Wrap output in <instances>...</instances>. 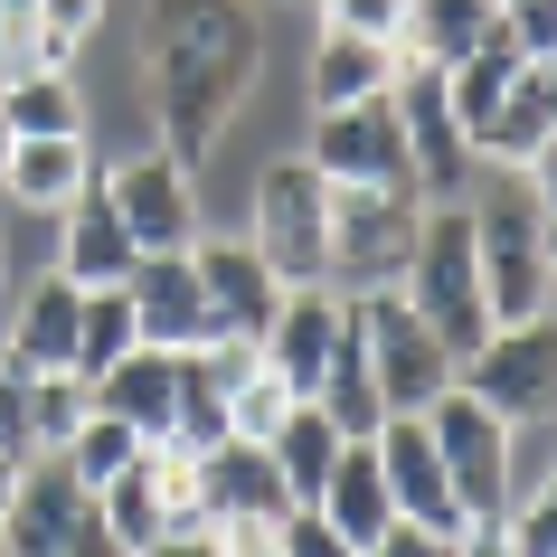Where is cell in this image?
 I'll return each instance as SVG.
<instances>
[{
	"mask_svg": "<svg viewBox=\"0 0 557 557\" xmlns=\"http://www.w3.org/2000/svg\"><path fill=\"white\" fill-rule=\"evenodd\" d=\"M264 66V20L256 0H151L143 10V76L151 114H161V151L180 171H199L218 133L246 114Z\"/></svg>",
	"mask_w": 557,
	"mask_h": 557,
	"instance_id": "1",
	"label": "cell"
},
{
	"mask_svg": "<svg viewBox=\"0 0 557 557\" xmlns=\"http://www.w3.org/2000/svg\"><path fill=\"white\" fill-rule=\"evenodd\" d=\"M472 218V274H482V312L500 322H548V199L539 171H500L482 199H463Z\"/></svg>",
	"mask_w": 557,
	"mask_h": 557,
	"instance_id": "2",
	"label": "cell"
},
{
	"mask_svg": "<svg viewBox=\"0 0 557 557\" xmlns=\"http://www.w3.org/2000/svg\"><path fill=\"white\" fill-rule=\"evenodd\" d=\"M397 294L416 302V322L435 331L454 359L492 341L482 274H472V218H463V199H454V208H425V218H416V246H407V274H397Z\"/></svg>",
	"mask_w": 557,
	"mask_h": 557,
	"instance_id": "3",
	"label": "cell"
},
{
	"mask_svg": "<svg viewBox=\"0 0 557 557\" xmlns=\"http://www.w3.org/2000/svg\"><path fill=\"white\" fill-rule=\"evenodd\" d=\"M350 331H359V350H369V379H379L387 416H425L444 387H454V350L416 322V302L397 294V284L350 294Z\"/></svg>",
	"mask_w": 557,
	"mask_h": 557,
	"instance_id": "4",
	"label": "cell"
},
{
	"mask_svg": "<svg viewBox=\"0 0 557 557\" xmlns=\"http://www.w3.org/2000/svg\"><path fill=\"white\" fill-rule=\"evenodd\" d=\"M246 246L264 256V274L294 294V284H322L331 274V180L312 161H274L256 180V227Z\"/></svg>",
	"mask_w": 557,
	"mask_h": 557,
	"instance_id": "5",
	"label": "cell"
},
{
	"mask_svg": "<svg viewBox=\"0 0 557 557\" xmlns=\"http://www.w3.org/2000/svg\"><path fill=\"white\" fill-rule=\"evenodd\" d=\"M416 218L425 199L416 189H331V294H379L407 274V246H416Z\"/></svg>",
	"mask_w": 557,
	"mask_h": 557,
	"instance_id": "6",
	"label": "cell"
},
{
	"mask_svg": "<svg viewBox=\"0 0 557 557\" xmlns=\"http://www.w3.org/2000/svg\"><path fill=\"white\" fill-rule=\"evenodd\" d=\"M331 189H416L407 180V123H397V86L359 95V104H322L312 114V151H302Z\"/></svg>",
	"mask_w": 557,
	"mask_h": 557,
	"instance_id": "7",
	"label": "cell"
},
{
	"mask_svg": "<svg viewBox=\"0 0 557 557\" xmlns=\"http://www.w3.org/2000/svg\"><path fill=\"white\" fill-rule=\"evenodd\" d=\"M454 387H463V397H482L500 425L548 416V397H557V341H548V322H500L482 350L454 359Z\"/></svg>",
	"mask_w": 557,
	"mask_h": 557,
	"instance_id": "8",
	"label": "cell"
},
{
	"mask_svg": "<svg viewBox=\"0 0 557 557\" xmlns=\"http://www.w3.org/2000/svg\"><path fill=\"white\" fill-rule=\"evenodd\" d=\"M425 435H435V463H444V482H454V510H463V520H500V463H510V425H500L482 397L444 387L435 407H425Z\"/></svg>",
	"mask_w": 557,
	"mask_h": 557,
	"instance_id": "9",
	"label": "cell"
},
{
	"mask_svg": "<svg viewBox=\"0 0 557 557\" xmlns=\"http://www.w3.org/2000/svg\"><path fill=\"white\" fill-rule=\"evenodd\" d=\"M104 199H114V218L133 227L143 256H180V246H199V171H180L171 151L123 161V171L104 180Z\"/></svg>",
	"mask_w": 557,
	"mask_h": 557,
	"instance_id": "10",
	"label": "cell"
},
{
	"mask_svg": "<svg viewBox=\"0 0 557 557\" xmlns=\"http://www.w3.org/2000/svg\"><path fill=\"white\" fill-rule=\"evenodd\" d=\"M397 123H407L416 199L425 208L472 199V151H463V133H454V114H444V95H435V66H397Z\"/></svg>",
	"mask_w": 557,
	"mask_h": 557,
	"instance_id": "11",
	"label": "cell"
},
{
	"mask_svg": "<svg viewBox=\"0 0 557 557\" xmlns=\"http://www.w3.org/2000/svg\"><path fill=\"white\" fill-rule=\"evenodd\" d=\"M350 341V294H331V284H294V294L274 302V322H264V369L294 387V397H312L331 369V350Z\"/></svg>",
	"mask_w": 557,
	"mask_h": 557,
	"instance_id": "12",
	"label": "cell"
},
{
	"mask_svg": "<svg viewBox=\"0 0 557 557\" xmlns=\"http://www.w3.org/2000/svg\"><path fill=\"white\" fill-rule=\"evenodd\" d=\"M123 302H133L143 350H199V341H218V312H208V294H199L189 246H180V256H143L123 274Z\"/></svg>",
	"mask_w": 557,
	"mask_h": 557,
	"instance_id": "13",
	"label": "cell"
},
{
	"mask_svg": "<svg viewBox=\"0 0 557 557\" xmlns=\"http://www.w3.org/2000/svg\"><path fill=\"white\" fill-rule=\"evenodd\" d=\"M548 133H557V66L520 58V76L500 86V104L472 123V161H492V171H539V161H548Z\"/></svg>",
	"mask_w": 557,
	"mask_h": 557,
	"instance_id": "14",
	"label": "cell"
},
{
	"mask_svg": "<svg viewBox=\"0 0 557 557\" xmlns=\"http://www.w3.org/2000/svg\"><path fill=\"white\" fill-rule=\"evenodd\" d=\"M369 444H379V472H387L397 520H407V529H435V539H454V529H463V510H454V482H444V463H435L425 416H387Z\"/></svg>",
	"mask_w": 557,
	"mask_h": 557,
	"instance_id": "15",
	"label": "cell"
},
{
	"mask_svg": "<svg viewBox=\"0 0 557 557\" xmlns=\"http://www.w3.org/2000/svg\"><path fill=\"white\" fill-rule=\"evenodd\" d=\"M143 264V246H133V227L114 218V199H104V180H86L76 199L58 208V274L76 284V294H95V284H123Z\"/></svg>",
	"mask_w": 557,
	"mask_h": 557,
	"instance_id": "16",
	"label": "cell"
},
{
	"mask_svg": "<svg viewBox=\"0 0 557 557\" xmlns=\"http://www.w3.org/2000/svg\"><path fill=\"white\" fill-rule=\"evenodd\" d=\"M189 264H199V294H208V312H218V331L264 341V322H274L284 284L264 274L256 246H246V236H208V246H189Z\"/></svg>",
	"mask_w": 557,
	"mask_h": 557,
	"instance_id": "17",
	"label": "cell"
},
{
	"mask_svg": "<svg viewBox=\"0 0 557 557\" xmlns=\"http://www.w3.org/2000/svg\"><path fill=\"white\" fill-rule=\"evenodd\" d=\"M180 369H189V350H123L95 379V407L123 416L143 444H171L180 435Z\"/></svg>",
	"mask_w": 557,
	"mask_h": 557,
	"instance_id": "18",
	"label": "cell"
},
{
	"mask_svg": "<svg viewBox=\"0 0 557 557\" xmlns=\"http://www.w3.org/2000/svg\"><path fill=\"white\" fill-rule=\"evenodd\" d=\"M199 510H208V529H218V520H284L294 500H284V472H274L264 444L218 435L199 454Z\"/></svg>",
	"mask_w": 557,
	"mask_h": 557,
	"instance_id": "19",
	"label": "cell"
},
{
	"mask_svg": "<svg viewBox=\"0 0 557 557\" xmlns=\"http://www.w3.org/2000/svg\"><path fill=\"white\" fill-rule=\"evenodd\" d=\"M500 29V0H407L397 20V66H454Z\"/></svg>",
	"mask_w": 557,
	"mask_h": 557,
	"instance_id": "20",
	"label": "cell"
},
{
	"mask_svg": "<svg viewBox=\"0 0 557 557\" xmlns=\"http://www.w3.org/2000/svg\"><path fill=\"white\" fill-rule=\"evenodd\" d=\"M350 548H369L379 529H397V500H387V472H379V444L359 435V444H341V463H331V482H322V500H312Z\"/></svg>",
	"mask_w": 557,
	"mask_h": 557,
	"instance_id": "21",
	"label": "cell"
},
{
	"mask_svg": "<svg viewBox=\"0 0 557 557\" xmlns=\"http://www.w3.org/2000/svg\"><path fill=\"white\" fill-rule=\"evenodd\" d=\"M76 284L66 274H38L29 294H20V322H10V341H0V359H20V369H66L76 359Z\"/></svg>",
	"mask_w": 557,
	"mask_h": 557,
	"instance_id": "22",
	"label": "cell"
},
{
	"mask_svg": "<svg viewBox=\"0 0 557 557\" xmlns=\"http://www.w3.org/2000/svg\"><path fill=\"white\" fill-rule=\"evenodd\" d=\"M341 444H350V435H341L312 397H294V416L264 435V454H274V472H284V500H294V510H312V500H322L331 463H341Z\"/></svg>",
	"mask_w": 557,
	"mask_h": 557,
	"instance_id": "23",
	"label": "cell"
},
{
	"mask_svg": "<svg viewBox=\"0 0 557 557\" xmlns=\"http://www.w3.org/2000/svg\"><path fill=\"white\" fill-rule=\"evenodd\" d=\"M95 180V151H86V133L76 143H10V161H0V199H20V208H48L58 218L76 189Z\"/></svg>",
	"mask_w": 557,
	"mask_h": 557,
	"instance_id": "24",
	"label": "cell"
},
{
	"mask_svg": "<svg viewBox=\"0 0 557 557\" xmlns=\"http://www.w3.org/2000/svg\"><path fill=\"white\" fill-rule=\"evenodd\" d=\"M387 86H397V48L387 38H350V29L312 38V114L322 104H359V95H387Z\"/></svg>",
	"mask_w": 557,
	"mask_h": 557,
	"instance_id": "25",
	"label": "cell"
},
{
	"mask_svg": "<svg viewBox=\"0 0 557 557\" xmlns=\"http://www.w3.org/2000/svg\"><path fill=\"white\" fill-rule=\"evenodd\" d=\"M0 133H10V143H76V133H86L76 76H66V66H38L20 86H0Z\"/></svg>",
	"mask_w": 557,
	"mask_h": 557,
	"instance_id": "26",
	"label": "cell"
},
{
	"mask_svg": "<svg viewBox=\"0 0 557 557\" xmlns=\"http://www.w3.org/2000/svg\"><path fill=\"white\" fill-rule=\"evenodd\" d=\"M312 407L331 416V425H341V435H379L387 425V397H379V379H369V350H359V331L350 341H341V350H331V369H322V387H312Z\"/></svg>",
	"mask_w": 557,
	"mask_h": 557,
	"instance_id": "27",
	"label": "cell"
},
{
	"mask_svg": "<svg viewBox=\"0 0 557 557\" xmlns=\"http://www.w3.org/2000/svg\"><path fill=\"white\" fill-rule=\"evenodd\" d=\"M123 350H143V331H133V302H123V284H95V294L76 302V359H66V369L95 387Z\"/></svg>",
	"mask_w": 557,
	"mask_h": 557,
	"instance_id": "28",
	"label": "cell"
},
{
	"mask_svg": "<svg viewBox=\"0 0 557 557\" xmlns=\"http://www.w3.org/2000/svg\"><path fill=\"white\" fill-rule=\"evenodd\" d=\"M133 454H143V435H133V425H123V416H104V407H95L86 425H76V435H66V454H58V463L76 472V482H86V492H104V482H114V472L133 463Z\"/></svg>",
	"mask_w": 557,
	"mask_h": 557,
	"instance_id": "29",
	"label": "cell"
},
{
	"mask_svg": "<svg viewBox=\"0 0 557 557\" xmlns=\"http://www.w3.org/2000/svg\"><path fill=\"white\" fill-rule=\"evenodd\" d=\"M548 492H557L548 416H529V425H510V463H500V510H520V500H548Z\"/></svg>",
	"mask_w": 557,
	"mask_h": 557,
	"instance_id": "30",
	"label": "cell"
},
{
	"mask_svg": "<svg viewBox=\"0 0 557 557\" xmlns=\"http://www.w3.org/2000/svg\"><path fill=\"white\" fill-rule=\"evenodd\" d=\"M95 416V387L76 369H38V454H66V435Z\"/></svg>",
	"mask_w": 557,
	"mask_h": 557,
	"instance_id": "31",
	"label": "cell"
},
{
	"mask_svg": "<svg viewBox=\"0 0 557 557\" xmlns=\"http://www.w3.org/2000/svg\"><path fill=\"white\" fill-rule=\"evenodd\" d=\"M294 416V387L274 379V369H246V379L227 387V435H246V444H264L274 425Z\"/></svg>",
	"mask_w": 557,
	"mask_h": 557,
	"instance_id": "32",
	"label": "cell"
},
{
	"mask_svg": "<svg viewBox=\"0 0 557 557\" xmlns=\"http://www.w3.org/2000/svg\"><path fill=\"white\" fill-rule=\"evenodd\" d=\"M0 454L38 463V369H20V359H0Z\"/></svg>",
	"mask_w": 557,
	"mask_h": 557,
	"instance_id": "33",
	"label": "cell"
},
{
	"mask_svg": "<svg viewBox=\"0 0 557 557\" xmlns=\"http://www.w3.org/2000/svg\"><path fill=\"white\" fill-rule=\"evenodd\" d=\"M48 66V38H38V0H0V86H20Z\"/></svg>",
	"mask_w": 557,
	"mask_h": 557,
	"instance_id": "34",
	"label": "cell"
},
{
	"mask_svg": "<svg viewBox=\"0 0 557 557\" xmlns=\"http://www.w3.org/2000/svg\"><path fill=\"white\" fill-rule=\"evenodd\" d=\"M500 38H510L520 58L557 66V0H500Z\"/></svg>",
	"mask_w": 557,
	"mask_h": 557,
	"instance_id": "35",
	"label": "cell"
},
{
	"mask_svg": "<svg viewBox=\"0 0 557 557\" xmlns=\"http://www.w3.org/2000/svg\"><path fill=\"white\" fill-rule=\"evenodd\" d=\"M274 557H359V548L322 520V510H284V520H274Z\"/></svg>",
	"mask_w": 557,
	"mask_h": 557,
	"instance_id": "36",
	"label": "cell"
},
{
	"mask_svg": "<svg viewBox=\"0 0 557 557\" xmlns=\"http://www.w3.org/2000/svg\"><path fill=\"white\" fill-rule=\"evenodd\" d=\"M95 10H104V0H38V38H48V66H66L76 48H86Z\"/></svg>",
	"mask_w": 557,
	"mask_h": 557,
	"instance_id": "37",
	"label": "cell"
},
{
	"mask_svg": "<svg viewBox=\"0 0 557 557\" xmlns=\"http://www.w3.org/2000/svg\"><path fill=\"white\" fill-rule=\"evenodd\" d=\"M500 539H510V557H557V492L500 510Z\"/></svg>",
	"mask_w": 557,
	"mask_h": 557,
	"instance_id": "38",
	"label": "cell"
},
{
	"mask_svg": "<svg viewBox=\"0 0 557 557\" xmlns=\"http://www.w3.org/2000/svg\"><path fill=\"white\" fill-rule=\"evenodd\" d=\"M397 20H407V0H322V29L387 38V48H397Z\"/></svg>",
	"mask_w": 557,
	"mask_h": 557,
	"instance_id": "39",
	"label": "cell"
},
{
	"mask_svg": "<svg viewBox=\"0 0 557 557\" xmlns=\"http://www.w3.org/2000/svg\"><path fill=\"white\" fill-rule=\"evenodd\" d=\"M359 557H444V539H435V529H407V520H397V529H379Z\"/></svg>",
	"mask_w": 557,
	"mask_h": 557,
	"instance_id": "40",
	"label": "cell"
},
{
	"mask_svg": "<svg viewBox=\"0 0 557 557\" xmlns=\"http://www.w3.org/2000/svg\"><path fill=\"white\" fill-rule=\"evenodd\" d=\"M151 557H227V548H218L208 529H180V539H161V548H151Z\"/></svg>",
	"mask_w": 557,
	"mask_h": 557,
	"instance_id": "41",
	"label": "cell"
},
{
	"mask_svg": "<svg viewBox=\"0 0 557 557\" xmlns=\"http://www.w3.org/2000/svg\"><path fill=\"white\" fill-rule=\"evenodd\" d=\"M20 472H29V463H10V454H0V510H10V492H20Z\"/></svg>",
	"mask_w": 557,
	"mask_h": 557,
	"instance_id": "42",
	"label": "cell"
},
{
	"mask_svg": "<svg viewBox=\"0 0 557 557\" xmlns=\"http://www.w3.org/2000/svg\"><path fill=\"white\" fill-rule=\"evenodd\" d=\"M0 161H10V133H0Z\"/></svg>",
	"mask_w": 557,
	"mask_h": 557,
	"instance_id": "43",
	"label": "cell"
},
{
	"mask_svg": "<svg viewBox=\"0 0 557 557\" xmlns=\"http://www.w3.org/2000/svg\"><path fill=\"white\" fill-rule=\"evenodd\" d=\"M0 557H10V548H0Z\"/></svg>",
	"mask_w": 557,
	"mask_h": 557,
	"instance_id": "44",
	"label": "cell"
}]
</instances>
